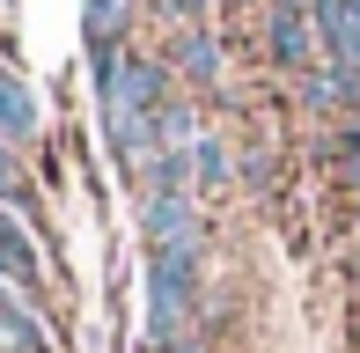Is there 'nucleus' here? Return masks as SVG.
Wrapping results in <instances>:
<instances>
[{
	"instance_id": "obj_1",
	"label": "nucleus",
	"mask_w": 360,
	"mask_h": 353,
	"mask_svg": "<svg viewBox=\"0 0 360 353\" xmlns=\"http://www.w3.org/2000/svg\"><path fill=\"white\" fill-rule=\"evenodd\" d=\"M199 258L206 250H155L147 258V339L184 346L191 316H199Z\"/></svg>"
},
{
	"instance_id": "obj_2",
	"label": "nucleus",
	"mask_w": 360,
	"mask_h": 353,
	"mask_svg": "<svg viewBox=\"0 0 360 353\" xmlns=\"http://www.w3.org/2000/svg\"><path fill=\"white\" fill-rule=\"evenodd\" d=\"M265 52H272L280 74H294V82L323 59L316 52V15H309V0H265Z\"/></svg>"
},
{
	"instance_id": "obj_3",
	"label": "nucleus",
	"mask_w": 360,
	"mask_h": 353,
	"mask_svg": "<svg viewBox=\"0 0 360 353\" xmlns=\"http://www.w3.org/2000/svg\"><path fill=\"white\" fill-rule=\"evenodd\" d=\"M176 96V74H169V59H155V52H125V74H118V96H110L103 110H133V118H155L162 103Z\"/></svg>"
},
{
	"instance_id": "obj_4",
	"label": "nucleus",
	"mask_w": 360,
	"mask_h": 353,
	"mask_svg": "<svg viewBox=\"0 0 360 353\" xmlns=\"http://www.w3.org/2000/svg\"><path fill=\"white\" fill-rule=\"evenodd\" d=\"M140 229H147L155 250H206L199 199H140Z\"/></svg>"
},
{
	"instance_id": "obj_5",
	"label": "nucleus",
	"mask_w": 360,
	"mask_h": 353,
	"mask_svg": "<svg viewBox=\"0 0 360 353\" xmlns=\"http://www.w3.org/2000/svg\"><path fill=\"white\" fill-rule=\"evenodd\" d=\"M221 67H228V52H221L214 30H176V44H169V74H176L191 96L221 89Z\"/></svg>"
},
{
	"instance_id": "obj_6",
	"label": "nucleus",
	"mask_w": 360,
	"mask_h": 353,
	"mask_svg": "<svg viewBox=\"0 0 360 353\" xmlns=\"http://www.w3.org/2000/svg\"><path fill=\"white\" fill-rule=\"evenodd\" d=\"M302 110H338V118H360V74L316 59V67L302 74Z\"/></svg>"
},
{
	"instance_id": "obj_7",
	"label": "nucleus",
	"mask_w": 360,
	"mask_h": 353,
	"mask_svg": "<svg viewBox=\"0 0 360 353\" xmlns=\"http://www.w3.org/2000/svg\"><path fill=\"white\" fill-rule=\"evenodd\" d=\"M236 176H243V162H236V148H228L221 133H206L199 148H191V199H221Z\"/></svg>"
},
{
	"instance_id": "obj_8",
	"label": "nucleus",
	"mask_w": 360,
	"mask_h": 353,
	"mask_svg": "<svg viewBox=\"0 0 360 353\" xmlns=\"http://www.w3.org/2000/svg\"><path fill=\"white\" fill-rule=\"evenodd\" d=\"M0 280H8V287H22V295L44 280L37 243H30V229H15V214H8V206H0Z\"/></svg>"
},
{
	"instance_id": "obj_9",
	"label": "nucleus",
	"mask_w": 360,
	"mask_h": 353,
	"mask_svg": "<svg viewBox=\"0 0 360 353\" xmlns=\"http://www.w3.org/2000/svg\"><path fill=\"white\" fill-rule=\"evenodd\" d=\"M0 133L8 140H37V96L22 74H0Z\"/></svg>"
},
{
	"instance_id": "obj_10",
	"label": "nucleus",
	"mask_w": 360,
	"mask_h": 353,
	"mask_svg": "<svg viewBox=\"0 0 360 353\" xmlns=\"http://www.w3.org/2000/svg\"><path fill=\"white\" fill-rule=\"evenodd\" d=\"M199 103H191V96H169V103L155 110V155L162 148H199Z\"/></svg>"
},
{
	"instance_id": "obj_11",
	"label": "nucleus",
	"mask_w": 360,
	"mask_h": 353,
	"mask_svg": "<svg viewBox=\"0 0 360 353\" xmlns=\"http://www.w3.org/2000/svg\"><path fill=\"white\" fill-rule=\"evenodd\" d=\"M323 162L338 169V184H346V191H360V118H346L331 140H323Z\"/></svg>"
},
{
	"instance_id": "obj_12",
	"label": "nucleus",
	"mask_w": 360,
	"mask_h": 353,
	"mask_svg": "<svg viewBox=\"0 0 360 353\" xmlns=\"http://www.w3.org/2000/svg\"><path fill=\"white\" fill-rule=\"evenodd\" d=\"M133 0H89V37H125Z\"/></svg>"
},
{
	"instance_id": "obj_13",
	"label": "nucleus",
	"mask_w": 360,
	"mask_h": 353,
	"mask_svg": "<svg viewBox=\"0 0 360 353\" xmlns=\"http://www.w3.org/2000/svg\"><path fill=\"white\" fill-rule=\"evenodd\" d=\"M155 8L169 15L176 30H199V23H206V8H214V0H155Z\"/></svg>"
},
{
	"instance_id": "obj_14",
	"label": "nucleus",
	"mask_w": 360,
	"mask_h": 353,
	"mask_svg": "<svg viewBox=\"0 0 360 353\" xmlns=\"http://www.w3.org/2000/svg\"><path fill=\"white\" fill-rule=\"evenodd\" d=\"M243 184H250V191H272V148H250V155H243Z\"/></svg>"
},
{
	"instance_id": "obj_15",
	"label": "nucleus",
	"mask_w": 360,
	"mask_h": 353,
	"mask_svg": "<svg viewBox=\"0 0 360 353\" xmlns=\"http://www.w3.org/2000/svg\"><path fill=\"white\" fill-rule=\"evenodd\" d=\"M147 353H199V346H147Z\"/></svg>"
},
{
	"instance_id": "obj_16",
	"label": "nucleus",
	"mask_w": 360,
	"mask_h": 353,
	"mask_svg": "<svg viewBox=\"0 0 360 353\" xmlns=\"http://www.w3.org/2000/svg\"><path fill=\"white\" fill-rule=\"evenodd\" d=\"M353 243H360V206H353Z\"/></svg>"
},
{
	"instance_id": "obj_17",
	"label": "nucleus",
	"mask_w": 360,
	"mask_h": 353,
	"mask_svg": "<svg viewBox=\"0 0 360 353\" xmlns=\"http://www.w3.org/2000/svg\"><path fill=\"white\" fill-rule=\"evenodd\" d=\"M353 280H360V265H353Z\"/></svg>"
},
{
	"instance_id": "obj_18",
	"label": "nucleus",
	"mask_w": 360,
	"mask_h": 353,
	"mask_svg": "<svg viewBox=\"0 0 360 353\" xmlns=\"http://www.w3.org/2000/svg\"><path fill=\"white\" fill-rule=\"evenodd\" d=\"M0 8H8V0H0Z\"/></svg>"
}]
</instances>
